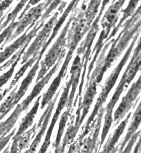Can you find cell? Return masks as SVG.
Wrapping results in <instances>:
<instances>
[{
  "label": "cell",
  "instance_id": "cell-33",
  "mask_svg": "<svg viewBox=\"0 0 141 153\" xmlns=\"http://www.w3.org/2000/svg\"><path fill=\"white\" fill-rule=\"evenodd\" d=\"M83 139L80 137L70 145L68 153H81V149Z\"/></svg>",
  "mask_w": 141,
  "mask_h": 153
},
{
  "label": "cell",
  "instance_id": "cell-28",
  "mask_svg": "<svg viewBox=\"0 0 141 153\" xmlns=\"http://www.w3.org/2000/svg\"><path fill=\"white\" fill-rule=\"evenodd\" d=\"M37 123H35L32 128L25 131L20 137H17L18 138V148L21 152L29 146L31 140L34 137L37 130Z\"/></svg>",
  "mask_w": 141,
  "mask_h": 153
},
{
  "label": "cell",
  "instance_id": "cell-40",
  "mask_svg": "<svg viewBox=\"0 0 141 153\" xmlns=\"http://www.w3.org/2000/svg\"><path fill=\"white\" fill-rule=\"evenodd\" d=\"M4 15V13H0V20H1V19L3 17V16Z\"/></svg>",
  "mask_w": 141,
  "mask_h": 153
},
{
  "label": "cell",
  "instance_id": "cell-31",
  "mask_svg": "<svg viewBox=\"0 0 141 153\" xmlns=\"http://www.w3.org/2000/svg\"><path fill=\"white\" fill-rule=\"evenodd\" d=\"M21 57L18 58L16 59V61L11 65V68L6 72L4 73L2 75L0 76V89H1L4 85H6L7 82L10 80L12 77V76L14 74V72L15 71L16 67L18 63V62L20 61Z\"/></svg>",
  "mask_w": 141,
  "mask_h": 153
},
{
  "label": "cell",
  "instance_id": "cell-18",
  "mask_svg": "<svg viewBox=\"0 0 141 153\" xmlns=\"http://www.w3.org/2000/svg\"><path fill=\"white\" fill-rule=\"evenodd\" d=\"M97 86L98 84L93 80H89L87 85L86 86V90L81 104V116L79 121L81 126L88 114L94 98L95 97L97 92Z\"/></svg>",
  "mask_w": 141,
  "mask_h": 153
},
{
  "label": "cell",
  "instance_id": "cell-17",
  "mask_svg": "<svg viewBox=\"0 0 141 153\" xmlns=\"http://www.w3.org/2000/svg\"><path fill=\"white\" fill-rule=\"evenodd\" d=\"M132 114V112H130L126 119L119 123V126L114 131L113 133L110 135L105 145L103 146V150L98 153H116L119 149V145L116 146V144L121 136L123 135Z\"/></svg>",
  "mask_w": 141,
  "mask_h": 153
},
{
  "label": "cell",
  "instance_id": "cell-19",
  "mask_svg": "<svg viewBox=\"0 0 141 153\" xmlns=\"http://www.w3.org/2000/svg\"><path fill=\"white\" fill-rule=\"evenodd\" d=\"M41 59H42V56H39L38 58H37V61H35V64L34 65V66H32V69H31L29 72L28 73L27 75L25 76V78L21 82V84L19 88V90L16 93L15 99L14 101V104L15 106L16 104H17L19 101L21 100V98L25 95L26 91H27L28 88L29 87V86L32 83L33 79H34L35 76L36 75V73L40 67V63Z\"/></svg>",
  "mask_w": 141,
  "mask_h": 153
},
{
  "label": "cell",
  "instance_id": "cell-7",
  "mask_svg": "<svg viewBox=\"0 0 141 153\" xmlns=\"http://www.w3.org/2000/svg\"><path fill=\"white\" fill-rule=\"evenodd\" d=\"M119 17V9L114 6H109L106 12L105 13L103 17L100 19L101 25L102 27V30L100 34L98 39L94 46L93 51H92L90 55V63L88 68L87 75L86 76V85H87L91 72L93 69V66L95 65L97 60L98 59V56L101 53L103 46L107 43V39L108 38L111 30L116 26V24L118 22V18Z\"/></svg>",
  "mask_w": 141,
  "mask_h": 153
},
{
  "label": "cell",
  "instance_id": "cell-38",
  "mask_svg": "<svg viewBox=\"0 0 141 153\" xmlns=\"http://www.w3.org/2000/svg\"><path fill=\"white\" fill-rule=\"evenodd\" d=\"M54 153H64V152H63L61 149V145L58 146L57 148H54Z\"/></svg>",
  "mask_w": 141,
  "mask_h": 153
},
{
  "label": "cell",
  "instance_id": "cell-10",
  "mask_svg": "<svg viewBox=\"0 0 141 153\" xmlns=\"http://www.w3.org/2000/svg\"><path fill=\"white\" fill-rule=\"evenodd\" d=\"M52 1H46L39 3L38 5L30 9L29 11L25 13L22 17L18 19L17 27L11 37L9 38L7 43L13 41L19 35H20L24 32L27 27L35 24L42 17L43 11L46 10V9L50 5Z\"/></svg>",
  "mask_w": 141,
  "mask_h": 153
},
{
  "label": "cell",
  "instance_id": "cell-15",
  "mask_svg": "<svg viewBox=\"0 0 141 153\" xmlns=\"http://www.w3.org/2000/svg\"><path fill=\"white\" fill-rule=\"evenodd\" d=\"M64 58V57H61V58H60L58 61L56 62V63L52 67V68L50 70V71L45 75L44 77L42 78L38 82L36 83L30 94L28 96L21 104L23 111H26L28 109V108H29L30 104H31L32 101L40 94V93L45 87V86L48 83V82L52 77V76L59 69Z\"/></svg>",
  "mask_w": 141,
  "mask_h": 153
},
{
  "label": "cell",
  "instance_id": "cell-8",
  "mask_svg": "<svg viewBox=\"0 0 141 153\" xmlns=\"http://www.w3.org/2000/svg\"><path fill=\"white\" fill-rule=\"evenodd\" d=\"M68 4L66 1H61L59 5L58 10L56 11L50 20L47 22L41 28V30L37 33L35 38L27 51L24 53L21 58V64H25L31 57L34 55L39 54L43 46L45 45L50 38L51 32L58 21V17L63 13L64 9Z\"/></svg>",
  "mask_w": 141,
  "mask_h": 153
},
{
  "label": "cell",
  "instance_id": "cell-6",
  "mask_svg": "<svg viewBox=\"0 0 141 153\" xmlns=\"http://www.w3.org/2000/svg\"><path fill=\"white\" fill-rule=\"evenodd\" d=\"M61 1H53L35 24L28 27L22 36L17 38L11 45L6 47L4 51L0 53V64L10 57L17 50L21 49L23 46L31 42L32 38L37 35L38 32L43 27L46 19L50 16L51 13L58 7Z\"/></svg>",
  "mask_w": 141,
  "mask_h": 153
},
{
  "label": "cell",
  "instance_id": "cell-1",
  "mask_svg": "<svg viewBox=\"0 0 141 153\" xmlns=\"http://www.w3.org/2000/svg\"><path fill=\"white\" fill-rule=\"evenodd\" d=\"M122 27L123 29L113 42H108L102 48L96 68L90 76L89 80H95L98 85L101 82L105 72L128 47L134 35L140 32V6L127 19Z\"/></svg>",
  "mask_w": 141,
  "mask_h": 153
},
{
  "label": "cell",
  "instance_id": "cell-20",
  "mask_svg": "<svg viewBox=\"0 0 141 153\" xmlns=\"http://www.w3.org/2000/svg\"><path fill=\"white\" fill-rule=\"evenodd\" d=\"M140 122H141V104H140V102H139L138 107L137 108L136 111L133 114L132 121H131L130 125L129 126L126 135L123 140H122L121 142L119 143V149L118 151V153L121 152L124 149V148L127 145V143L131 138V137H132V136L136 132H137L140 125Z\"/></svg>",
  "mask_w": 141,
  "mask_h": 153
},
{
  "label": "cell",
  "instance_id": "cell-41",
  "mask_svg": "<svg viewBox=\"0 0 141 153\" xmlns=\"http://www.w3.org/2000/svg\"><path fill=\"white\" fill-rule=\"evenodd\" d=\"M24 153H29V152H28V149H27V150H26Z\"/></svg>",
  "mask_w": 141,
  "mask_h": 153
},
{
  "label": "cell",
  "instance_id": "cell-3",
  "mask_svg": "<svg viewBox=\"0 0 141 153\" xmlns=\"http://www.w3.org/2000/svg\"><path fill=\"white\" fill-rule=\"evenodd\" d=\"M140 32H139L134 35L133 38V41L129 45L127 51H126L123 57L121 59L118 65L115 68L113 71L111 72L110 75L108 76V78L105 81V85L102 88L101 91L97 100L93 110L92 111L91 114L89 117L85 126L84 127V130H82L81 134L79 135L81 138H82V139L86 138V137L88 135V133H90V131L93 127L94 124L95 123V120H96L95 119L97 116L100 109L103 107V104L106 102L111 90L115 85L122 69L124 68V66L126 64L127 61L129 60L131 53H132L134 50V47L136 42H137L139 38L140 37Z\"/></svg>",
  "mask_w": 141,
  "mask_h": 153
},
{
  "label": "cell",
  "instance_id": "cell-26",
  "mask_svg": "<svg viewBox=\"0 0 141 153\" xmlns=\"http://www.w3.org/2000/svg\"><path fill=\"white\" fill-rule=\"evenodd\" d=\"M71 111H72V109H67L66 111H65L64 112V113L62 114V115H61L60 120L59 127H58V130L57 132V135H56L54 142L53 143V146L54 148H57L58 146H59L60 145L64 131L65 130L66 126V123H67V122L68 121L69 117L71 116Z\"/></svg>",
  "mask_w": 141,
  "mask_h": 153
},
{
  "label": "cell",
  "instance_id": "cell-39",
  "mask_svg": "<svg viewBox=\"0 0 141 153\" xmlns=\"http://www.w3.org/2000/svg\"><path fill=\"white\" fill-rule=\"evenodd\" d=\"M9 149H10V145H8L7 147L5 149V150L4 151L3 153H9Z\"/></svg>",
  "mask_w": 141,
  "mask_h": 153
},
{
  "label": "cell",
  "instance_id": "cell-4",
  "mask_svg": "<svg viewBox=\"0 0 141 153\" xmlns=\"http://www.w3.org/2000/svg\"><path fill=\"white\" fill-rule=\"evenodd\" d=\"M110 3V1H101L102 5L100 11L95 17V20L93 21L89 32H87V35L84 41L81 42L79 45V46L77 50L76 54L82 56L81 58V63H82V73H81V83L79 84V92L77 94L76 98L75 99L73 102L74 107L76 106L78 101L79 99H82V94L83 92V85L84 84V80H85V76L87 72V64L89 61H90V55L92 53V46L94 40L97 36V33L100 30V25L99 22L100 21L101 17L103 15V13L104 11L105 7Z\"/></svg>",
  "mask_w": 141,
  "mask_h": 153
},
{
  "label": "cell",
  "instance_id": "cell-29",
  "mask_svg": "<svg viewBox=\"0 0 141 153\" xmlns=\"http://www.w3.org/2000/svg\"><path fill=\"white\" fill-rule=\"evenodd\" d=\"M38 57H39V54L34 55L32 57H31V58L28 60L25 64H24V65L21 68V69L19 70V71L15 75L13 80H12L10 85H9V87H8L9 90H11L13 88L14 86H15V85H16L17 83V82L19 81V80L22 77L24 74H25L26 71L28 69V68H31V67H32L33 64L37 61V58H38Z\"/></svg>",
  "mask_w": 141,
  "mask_h": 153
},
{
  "label": "cell",
  "instance_id": "cell-21",
  "mask_svg": "<svg viewBox=\"0 0 141 153\" xmlns=\"http://www.w3.org/2000/svg\"><path fill=\"white\" fill-rule=\"evenodd\" d=\"M42 97V96L41 95L39 96L38 98H37V100L35 101L34 105L33 106L32 108L31 109V110L28 112L25 115V117L22 119L19 127L17 131L15 133V135H14L13 137L17 138V137H20L25 131H26V130L28 128L32 126L35 117L36 116L37 112H38V110L39 108V106L40 104V101Z\"/></svg>",
  "mask_w": 141,
  "mask_h": 153
},
{
  "label": "cell",
  "instance_id": "cell-23",
  "mask_svg": "<svg viewBox=\"0 0 141 153\" xmlns=\"http://www.w3.org/2000/svg\"><path fill=\"white\" fill-rule=\"evenodd\" d=\"M139 2V1H130L128 3V5L126 7V9H124L123 11H122L123 17L120 19L119 22H118V25L113 28V31L111 32V33H110L106 41L107 43L111 40L112 39H113V37L116 35L117 32L119 30L120 28H122V26H123L125 21H126L129 17H131L134 14V13L135 12V9H136Z\"/></svg>",
  "mask_w": 141,
  "mask_h": 153
},
{
  "label": "cell",
  "instance_id": "cell-2",
  "mask_svg": "<svg viewBox=\"0 0 141 153\" xmlns=\"http://www.w3.org/2000/svg\"><path fill=\"white\" fill-rule=\"evenodd\" d=\"M140 38L138 39V43L136 48L134 50L132 57L127 66L125 71L122 76L119 83L116 87L112 98L105 108L104 124L101 133L99 149H101L102 145L107 137L108 133L111 128L112 123H113V111L116 106V104L119 100L121 94L123 93L125 88H128L131 82H132L136 75V74L140 69Z\"/></svg>",
  "mask_w": 141,
  "mask_h": 153
},
{
  "label": "cell",
  "instance_id": "cell-11",
  "mask_svg": "<svg viewBox=\"0 0 141 153\" xmlns=\"http://www.w3.org/2000/svg\"><path fill=\"white\" fill-rule=\"evenodd\" d=\"M71 84L72 83H71V79H69L68 82L66 83L65 87L63 88V91L61 94L57 108L56 109L54 116L51 119L48 131H47L46 133L45 140L43 141L42 145L41 146V148L38 153H46L47 151H48V147L51 143V137L52 135V132L56 123V122L58 121L59 117L61 115V113L63 110V109L67 106L69 94V91L71 88Z\"/></svg>",
  "mask_w": 141,
  "mask_h": 153
},
{
  "label": "cell",
  "instance_id": "cell-32",
  "mask_svg": "<svg viewBox=\"0 0 141 153\" xmlns=\"http://www.w3.org/2000/svg\"><path fill=\"white\" fill-rule=\"evenodd\" d=\"M140 137V130H139L137 132H136L132 136L130 140L127 143V145L124 148V149L119 153H132L133 148Z\"/></svg>",
  "mask_w": 141,
  "mask_h": 153
},
{
  "label": "cell",
  "instance_id": "cell-42",
  "mask_svg": "<svg viewBox=\"0 0 141 153\" xmlns=\"http://www.w3.org/2000/svg\"><path fill=\"white\" fill-rule=\"evenodd\" d=\"M48 153H51V150H50V152H49Z\"/></svg>",
  "mask_w": 141,
  "mask_h": 153
},
{
  "label": "cell",
  "instance_id": "cell-14",
  "mask_svg": "<svg viewBox=\"0 0 141 153\" xmlns=\"http://www.w3.org/2000/svg\"><path fill=\"white\" fill-rule=\"evenodd\" d=\"M73 53H74V51L71 50L68 51V53L66 54V55L64 62L60 71V72L58 73V75L56 76L55 79L53 80V81L51 82L48 89L47 90V91L43 94L42 101L40 103L41 110L45 108V107L51 101V100L55 96L56 91H57L61 83L62 80L63 79L64 76L66 75L69 62L72 59V57L73 56Z\"/></svg>",
  "mask_w": 141,
  "mask_h": 153
},
{
  "label": "cell",
  "instance_id": "cell-9",
  "mask_svg": "<svg viewBox=\"0 0 141 153\" xmlns=\"http://www.w3.org/2000/svg\"><path fill=\"white\" fill-rule=\"evenodd\" d=\"M141 89V79L140 76L136 82L133 83L130 89L126 93V94L120 102L119 106L115 111L113 116V127L117 126L118 123L123 119L126 114L135 107L138 101L140 100V95Z\"/></svg>",
  "mask_w": 141,
  "mask_h": 153
},
{
  "label": "cell",
  "instance_id": "cell-24",
  "mask_svg": "<svg viewBox=\"0 0 141 153\" xmlns=\"http://www.w3.org/2000/svg\"><path fill=\"white\" fill-rule=\"evenodd\" d=\"M27 2L28 1H20L11 13H9V10L6 13H5L3 17L1 19V20H0V32L6 28L11 22L15 21V19L17 17L18 13L22 10Z\"/></svg>",
  "mask_w": 141,
  "mask_h": 153
},
{
  "label": "cell",
  "instance_id": "cell-25",
  "mask_svg": "<svg viewBox=\"0 0 141 153\" xmlns=\"http://www.w3.org/2000/svg\"><path fill=\"white\" fill-rule=\"evenodd\" d=\"M74 119L75 117L73 116L71 118V120L69 123V127L66 131V133L64 135V137L63 138V140L62 141V145H61V149L62 151L64 152L67 146L72 144V143L74 142V138H76L77 134L79 131V128L76 127L74 126Z\"/></svg>",
  "mask_w": 141,
  "mask_h": 153
},
{
  "label": "cell",
  "instance_id": "cell-34",
  "mask_svg": "<svg viewBox=\"0 0 141 153\" xmlns=\"http://www.w3.org/2000/svg\"><path fill=\"white\" fill-rule=\"evenodd\" d=\"M16 128H14L10 133H9L7 136L4 137L3 139L0 140V152L4 149V148L8 144L9 141L14 137L16 133Z\"/></svg>",
  "mask_w": 141,
  "mask_h": 153
},
{
  "label": "cell",
  "instance_id": "cell-36",
  "mask_svg": "<svg viewBox=\"0 0 141 153\" xmlns=\"http://www.w3.org/2000/svg\"><path fill=\"white\" fill-rule=\"evenodd\" d=\"M140 143H141V139L140 137L138 138V141H136V145L134 148V149L133 151V153H140Z\"/></svg>",
  "mask_w": 141,
  "mask_h": 153
},
{
  "label": "cell",
  "instance_id": "cell-35",
  "mask_svg": "<svg viewBox=\"0 0 141 153\" xmlns=\"http://www.w3.org/2000/svg\"><path fill=\"white\" fill-rule=\"evenodd\" d=\"M13 3L11 1H0V13H4L7 8H8L10 5Z\"/></svg>",
  "mask_w": 141,
  "mask_h": 153
},
{
  "label": "cell",
  "instance_id": "cell-13",
  "mask_svg": "<svg viewBox=\"0 0 141 153\" xmlns=\"http://www.w3.org/2000/svg\"><path fill=\"white\" fill-rule=\"evenodd\" d=\"M63 87H61L58 93H56L53 98L51 100V101L48 104V106H47L46 109L44 111L43 114L40 117V119L37 123V128L38 129L40 128V130L39 133H37V135L35 137L34 140L32 143L29 149H28V152L29 153H36V151L37 149V148L39 147L40 143L42 141V139L44 135L45 132L47 128V126L48 125L49 121L50 120L51 116L52 115V112L54 107V105L56 104V101H57L59 95L62 90Z\"/></svg>",
  "mask_w": 141,
  "mask_h": 153
},
{
  "label": "cell",
  "instance_id": "cell-27",
  "mask_svg": "<svg viewBox=\"0 0 141 153\" xmlns=\"http://www.w3.org/2000/svg\"><path fill=\"white\" fill-rule=\"evenodd\" d=\"M17 87V85L16 86V87L11 92L10 94L8 96V97L0 106V120H1L8 114V112L15 106V105L14 104V101Z\"/></svg>",
  "mask_w": 141,
  "mask_h": 153
},
{
  "label": "cell",
  "instance_id": "cell-5",
  "mask_svg": "<svg viewBox=\"0 0 141 153\" xmlns=\"http://www.w3.org/2000/svg\"><path fill=\"white\" fill-rule=\"evenodd\" d=\"M78 13V6L75 7L71 14L68 21L61 30L59 37L56 39L51 48L45 55L43 61L40 63V70L37 76L35 82H38L48 72V71L58 61L61 57H65L66 55V36L70 25L74 17Z\"/></svg>",
  "mask_w": 141,
  "mask_h": 153
},
{
  "label": "cell",
  "instance_id": "cell-22",
  "mask_svg": "<svg viewBox=\"0 0 141 153\" xmlns=\"http://www.w3.org/2000/svg\"><path fill=\"white\" fill-rule=\"evenodd\" d=\"M23 112L21 104H18L15 110L5 121L0 123V140L7 136L15 126L18 119Z\"/></svg>",
  "mask_w": 141,
  "mask_h": 153
},
{
  "label": "cell",
  "instance_id": "cell-30",
  "mask_svg": "<svg viewBox=\"0 0 141 153\" xmlns=\"http://www.w3.org/2000/svg\"><path fill=\"white\" fill-rule=\"evenodd\" d=\"M17 25V21L16 22L14 21L11 22L6 28H5V29L3 30V32L0 34V45H1L3 43H4L2 47L5 44L7 43L8 40L12 35L14 30H16Z\"/></svg>",
  "mask_w": 141,
  "mask_h": 153
},
{
  "label": "cell",
  "instance_id": "cell-37",
  "mask_svg": "<svg viewBox=\"0 0 141 153\" xmlns=\"http://www.w3.org/2000/svg\"><path fill=\"white\" fill-rule=\"evenodd\" d=\"M10 91V90L9 89V88H6L3 92H0V101H1L2 100H3V98L5 97L6 96V94Z\"/></svg>",
  "mask_w": 141,
  "mask_h": 153
},
{
  "label": "cell",
  "instance_id": "cell-12",
  "mask_svg": "<svg viewBox=\"0 0 141 153\" xmlns=\"http://www.w3.org/2000/svg\"><path fill=\"white\" fill-rule=\"evenodd\" d=\"M104 114L105 108L102 107L95 117V123L90 131L89 135L82 140L81 153H97L99 150V135Z\"/></svg>",
  "mask_w": 141,
  "mask_h": 153
},
{
  "label": "cell",
  "instance_id": "cell-16",
  "mask_svg": "<svg viewBox=\"0 0 141 153\" xmlns=\"http://www.w3.org/2000/svg\"><path fill=\"white\" fill-rule=\"evenodd\" d=\"M82 73V63L81 57L79 55L76 54V57L71 65L69 74L71 75L70 79L71 80V89L70 94H69L68 101L66 108L67 109H72L74 98L75 93H76L77 87L79 85V80L81 76Z\"/></svg>",
  "mask_w": 141,
  "mask_h": 153
}]
</instances>
